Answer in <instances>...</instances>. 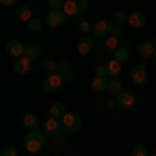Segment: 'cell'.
Listing matches in <instances>:
<instances>
[{"label":"cell","instance_id":"cell-21","mask_svg":"<svg viewBox=\"0 0 156 156\" xmlns=\"http://www.w3.org/2000/svg\"><path fill=\"white\" fill-rule=\"evenodd\" d=\"M62 11H65L67 17L79 15V9H77V2H75V0H67V2H65V6H62Z\"/></svg>","mask_w":156,"mask_h":156},{"label":"cell","instance_id":"cell-19","mask_svg":"<svg viewBox=\"0 0 156 156\" xmlns=\"http://www.w3.org/2000/svg\"><path fill=\"white\" fill-rule=\"evenodd\" d=\"M23 125H25V129H36L37 127V117L34 115V112H25L23 115Z\"/></svg>","mask_w":156,"mask_h":156},{"label":"cell","instance_id":"cell-30","mask_svg":"<svg viewBox=\"0 0 156 156\" xmlns=\"http://www.w3.org/2000/svg\"><path fill=\"white\" fill-rule=\"evenodd\" d=\"M115 21H117V23H125V21H129V12L117 11V12H115Z\"/></svg>","mask_w":156,"mask_h":156},{"label":"cell","instance_id":"cell-15","mask_svg":"<svg viewBox=\"0 0 156 156\" xmlns=\"http://www.w3.org/2000/svg\"><path fill=\"white\" fill-rule=\"evenodd\" d=\"M106 69H108V79H117L121 75V62L112 58L110 62H106Z\"/></svg>","mask_w":156,"mask_h":156},{"label":"cell","instance_id":"cell-5","mask_svg":"<svg viewBox=\"0 0 156 156\" xmlns=\"http://www.w3.org/2000/svg\"><path fill=\"white\" fill-rule=\"evenodd\" d=\"M65 23H67V15H65V11H50L48 15H46V25L52 27V29L62 27Z\"/></svg>","mask_w":156,"mask_h":156},{"label":"cell","instance_id":"cell-16","mask_svg":"<svg viewBox=\"0 0 156 156\" xmlns=\"http://www.w3.org/2000/svg\"><path fill=\"white\" fill-rule=\"evenodd\" d=\"M106 92L110 94V96H119L121 92H123V83H121V79L117 77V79H108V87Z\"/></svg>","mask_w":156,"mask_h":156},{"label":"cell","instance_id":"cell-26","mask_svg":"<svg viewBox=\"0 0 156 156\" xmlns=\"http://www.w3.org/2000/svg\"><path fill=\"white\" fill-rule=\"evenodd\" d=\"M67 0H46V4L50 6V11H62Z\"/></svg>","mask_w":156,"mask_h":156},{"label":"cell","instance_id":"cell-17","mask_svg":"<svg viewBox=\"0 0 156 156\" xmlns=\"http://www.w3.org/2000/svg\"><path fill=\"white\" fill-rule=\"evenodd\" d=\"M106 87H108V79H104V77H94L92 79V90L94 92L102 94V92H106Z\"/></svg>","mask_w":156,"mask_h":156},{"label":"cell","instance_id":"cell-3","mask_svg":"<svg viewBox=\"0 0 156 156\" xmlns=\"http://www.w3.org/2000/svg\"><path fill=\"white\" fill-rule=\"evenodd\" d=\"M62 81H65V77H62V73H50V75H46V79L42 81V90L46 92V94H52V92H56L60 85H62Z\"/></svg>","mask_w":156,"mask_h":156},{"label":"cell","instance_id":"cell-4","mask_svg":"<svg viewBox=\"0 0 156 156\" xmlns=\"http://www.w3.org/2000/svg\"><path fill=\"white\" fill-rule=\"evenodd\" d=\"M131 81L135 85H146V81H148V69H146L144 62H137L131 69Z\"/></svg>","mask_w":156,"mask_h":156},{"label":"cell","instance_id":"cell-20","mask_svg":"<svg viewBox=\"0 0 156 156\" xmlns=\"http://www.w3.org/2000/svg\"><path fill=\"white\" fill-rule=\"evenodd\" d=\"M117 48H121V37H115V36L106 37V42H104V50H106V52H115Z\"/></svg>","mask_w":156,"mask_h":156},{"label":"cell","instance_id":"cell-23","mask_svg":"<svg viewBox=\"0 0 156 156\" xmlns=\"http://www.w3.org/2000/svg\"><path fill=\"white\" fill-rule=\"evenodd\" d=\"M112 58L119 60V62H125V60H129V50L121 46V48H117L115 52H112Z\"/></svg>","mask_w":156,"mask_h":156},{"label":"cell","instance_id":"cell-36","mask_svg":"<svg viewBox=\"0 0 156 156\" xmlns=\"http://www.w3.org/2000/svg\"><path fill=\"white\" fill-rule=\"evenodd\" d=\"M19 0H0V4L2 6H12V4H17Z\"/></svg>","mask_w":156,"mask_h":156},{"label":"cell","instance_id":"cell-38","mask_svg":"<svg viewBox=\"0 0 156 156\" xmlns=\"http://www.w3.org/2000/svg\"><path fill=\"white\" fill-rule=\"evenodd\" d=\"M106 108H119L117 106V100H106Z\"/></svg>","mask_w":156,"mask_h":156},{"label":"cell","instance_id":"cell-24","mask_svg":"<svg viewBox=\"0 0 156 156\" xmlns=\"http://www.w3.org/2000/svg\"><path fill=\"white\" fill-rule=\"evenodd\" d=\"M27 27H29V31H34V34H37V31H42V27H44V21L40 19V17H34L29 23H27Z\"/></svg>","mask_w":156,"mask_h":156},{"label":"cell","instance_id":"cell-39","mask_svg":"<svg viewBox=\"0 0 156 156\" xmlns=\"http://www.w3.org/2000/svg\"><path fill=\"white\" fill-rule=\"evenodd\" d=\"M121 46H123V48H129V40H125V37H121Z\"/></svg>","mask_w":156,"mask_h":156},{"label":"cell","instance_id":"cell-25","mask_svg":"<svg viewBox=\"0 0 156 156\" xmlns=\"http://www.w3.org/2000/svg\"><path fill=\"white\" fill-rule=\"evenodd\" d=\"M17 15H19V19H21V21H25V23H29V21L34 19V15H31V9H29V6H21Z\"/></svg>","mask_w":156,"mask_h":156},{"label":"cell","instance_id":"cell-18","mask_svg":"<svg viewBox=\"0 0 156 156\" xmlns=\"http://www.w3.org/2000/svg\"><path fill=\"white\" fill-rule=\"evenodd\" d=\"M40 67H42V71L46 73V75L58 71V62H56V60H52V58H46L44 62H42V65H40Z\"/></svg>","mask_w":156,"mask_h":156},{"label":"cell","instance_id":"cell-41","mask_svg":"<svg viewBox=\"0 0 156 156\" xmlns=\"http://www.w3.org/2000/svg\"><path fill=\"white\" fill-rule=\"evenodd\" d=\"M152 58H154V60H156V52H154V56H152Z\"/></svg>","mask_w":156,"mask_h":156},{"label":"cell","instance_id":"cell-6","mask_svg":"<svg viewBox=\"0 0 156 156\" xmlns=\"http://www.w3.org/2000/svg\"><path fill=\"white\" fill-rule=\"evenodd\" d=\"M110 29H112V23L110 21H106V19H100V21H96V23L92 25V34L96 37H106L110 36Z\"/></svg>","mask_w":156,"mask_h":156},{"label":"cell","instance_id":"cell-14","mask_svg":"<svg viewBox=\"0 0 156 156\" xmlns=\"http://www.w3.org/2000/svg\"><path fill=\"white\" fill-rule=\"evenodd\" d=\"M92 46H94V40L92 37H81L79 42H77V52L81 54V56H85V54H90L92 52Z\"/></svg>","mask_w":156,"mask_h":156},{"label":"cell","instance_id":"cell-22","mask_svg":"<svg viewBox=\"0 0 156 156\" xmlns=\"http://www.w3.org/2000/svg\"><path fill=\"white\" fill-rule=\"evenodd\" d=\"M62 115H65V104H62V102H54V104L50 106V117L62 119Z\"/></svg>","mask_w":156,"mask_h":156},{"label":"cell","instance_id":"cell-12","mask_svg":"<svg viewBox=\"0 0 156 156\" xmlns=\"http://www.w3.org/2000/svg\"><path fill=\"white\" fill-rule=\"evenodd\" d=\"M25 56L31 60H37V58H42V44L40 42H29L27 46H25Z\"/></svg>","mask_w":156,"mask_h":156},{"label":"cell","instance_id":"cell-37","mask_svg":"<svg viewBox=\"0 0 156 156\" xmlns=\"http://www.w3.org/2000/svg\"><path fill=\"white\" fill-rule=\"evenodd\" d=\"M62 77H65V81H73V79H75V73H73V71H69V73H65Z\"/></svg>","mask_w":156,"mask_h":156},{"label":"cell","instance_id":"cell-8","mask_svg":"<svg viewBox=\"0 0 156 156\" xmlns=\"http://www.w3.org/2000/svg\"><path fill=\"white\" fill-rule=\"evenodd\" d=\"M60 129H62V125H60V119H56V117H46V121H44V133L46 135H58Z\"/></svg>","mask_w":156,"mask_h":156},{"label":"cell","instance_id":"cell-1","mask_svg":"<svg viewBox=\"0 0 156 156\" xmlns=\"http://www.w3.org/2000/svg\"><path fill=\"white\" fill-rule=\"evenodd\" d=\"M23 144H25L27 152H40L46 146V133H44V129H31L25 135Z\"/></svg>","mask_w":156,"mask_h":156},{"label":"cell","instance_id":"cell-13","mask_svg":"<svg viewBox=\"0 0 156 156\" xmlns=\"http://www.w3.org/2000/svg\"><path fill=\"white\" fill-rule=\"evenodd\" d=\"M154 52H156V44H154V42H148V40H146V42H142V44L137 46V54H140L144 60L146 58H152Z\"/></svg>","mask_w":156,"mask_h":156},{"label":"cell","instance_id":"cell-35","mask_svg":"<svg viewBox=\"0 0 156 156\" xmlns=\"http://www.w3.org/2000/svg\"><path fill=\"white\" fill-rule=\"evenodd\" d=\"M54 137H56V144H58V146H62V144H65V140H67L65 133H58V135H54Z\"/></svg>","mask_w":156,"mask_h":156},{"label":"cell","instance_id":"cell-10","mask_svg":"<svg viewBox=\"0 0 156 156\" xmlns=\"http://www.w3.org/2000/svg\"><path fill=\"white\" fill-rule=\"evenodd\" d=\"M29 69H31V60L27 58V56L15 58V62H12V71L17 73V75H27Z\"/></svg>","mask_w":156,"mask_h":156},{"label":"cell","instance_id":"cell-9","mask_svg":"<svg viewBox=\"0 0 156 156\" xmlns=\"http://www.w3.org/2000/svg\"><path fill=\"white\" fill-rule=\"evenodd\" d=\"M6 54H11L12 58H21V56H25V46L19 40H9L6 42Z\"/></svg>","mask_w":156,"mask_h":156},{"label":"cell","instance_id":"cell-11","mask_svg":"<svg viewBox=\"0 0 156 156\" xmlns=\"http://www.w3.org/2000/svg\"><path fill=\"white\" fill-rule=\"evenodd\" d=\"M146 23H148L146 12H142V11L129 12V25H131V27H135V29H142V27H146Z\"/></svg>","mask_w":156,"mask_h":156},{"label":"cell","instance_id":"cell-28","mask_svg":"<svg viewBox=\"0 0 156 156\" xmlns=\"http://www.w3.org/2000/svg\"><path fill=\"white\" fill-rule=\"evenodd\" d=\"M131 156H150V152H148V148H146V146H133Z\"/></svg>","mask_w":156,"mask_h":156},{"label":"cell","instance_id":"cell-40","mask_svg":"<svg viewBox=\"0 0 156 156\" xmlns=\"http://www.w3.org/2000/svg\"><path fill=\"white\" fill-rule=\"evenodd\" d=\"M150 156H156V150H154V152H150Z\"/></svg>","mask_w":156,"mask_h":156},{"label":"cell","instance_id":"cell-2","mask_svg":"<svg viewBox=\"0 0 156 156\" xmlns=\"http://www.w3.org/2000/svg\"><path fill=\"white\" fill-rule=\"evenodd\" d=\"M60 125H62V131L65 133H75L81 129V117L75 115V112H65L62 119H60Z\"/></svg>","mask_w":156,"mask_h":156},{"label":"cell","instance_id":"cell-33","mask_svg":"<svg viewBox=\"0 0 156 156\" xmlns=\"http://www.w3.org/2000/svg\"><path fill=\"white\" fill-rule=\"evenodd\" d=\"M75 2H77L79 15H81V12H85V11H87V6H90V2H87V0H75Z\"/></svg>","mask_w":156,"mask_h":156},{"label":"cell","instance_id":"cell-42","mask_svg":"<svg viewBox=\"0 0 156 156\" xmlns=\"http://www.w3.org/2000/svg\"><path fill=\"white\" fill-rule=\"evenodd\" d=\"M154 44H156V40H154Z\"/></svg>","mask_w":156,"mask_h":156},{"label":"cell","instance_id":"cell-7","mask_svg":"<svg viewBox=\"0 0 156 156\" xmlns=\"http://www.w3.org/2000/svg\"><path fill=\"white\" fill-rule=\"evenodd\" d=\"M115 100H117V106H119L121 110H127V108H131L133 104H135V94H133V92H125V90H123V92H121Z\"/></svg>","mask_w":156,"mask_h":156},{"label":"cell","instance_id":"cell-27","mask_svg":"<svg viewBox=\"0 0 156 156\" xmlns=\"http://www.w3.org/2000/svg\"><path fill=\"white\" fill-rule=\"evenodd\" d=\"M123 34H125V27H123V23H115V25H112V29H110V36L123 37Z\"/></svg>","mask_w":156,"mask_h":156},{"label":"cell","instance_id":"cell-29","mask_svg":"<svg viewBox=\"0 0 156 156\" xmlns=\"http://www.w3.org/2000/svg\"><path fill=\"white\" fill-rule=\"evenodd\" d=\"M69 71H73V69H71V62H69L67 58L58 60V73H62V75H65V73H69Z\"/></svg>","mask_w":156,"mask_h":156},{"label":"cell","instance_id":"cell-32","mask_svg":"<svg viewBox=\"0 0 156 156\" xmlns=\"http://www.w3.org/2000/svg\"><path fill=\"white\" fill-rule=\"evenodd\" d=\"M96 77H104V79H108V69H106V65H100V67H96Z\"/></svg>","mask_w":156,"mask_h":156},{"label":"cell","instance_id":"cell-34","mask_svg":"<svg viewBox=\"0 0 156 156\" xmlns=\"http://www.w3.org/2000/svg\"><path fill=\"white\" fill-rule=\"evenodd\" d=\"M0 156H19V152H17V148H4V150H2V154Z\"/></svg>","mask_w":156,"mask_h":156},{"label":"cell","instance_id":"cell-31","mask_svg":"<svg viewBox=\"0 0 156 156\" xmlns=\"http://www.w3.org/2000/svg\"><path fill=\"white\" fill-rule=\"evenodd\" d=\"M77 29H79L81 34H87V31H92V25L87 23L85 19H79V23H77Z\"/></svg>","mask_w":156,"mask_h":156}]
</instances>
